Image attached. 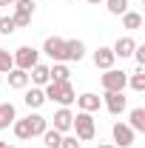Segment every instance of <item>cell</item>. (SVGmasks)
<instances>
[{
	"label": "cell",
	"instance_id": "1",
	"mask_svg": "<svg viewBox=\"0 0 145 148\" xmlns=\"http://www.w3.org/2000/svg\"><path fill=\"white\" fill-rule=\"evenodd\" d=\"M46 100H54V103H60V106H71L74 100H77V94H74L71 83H46Z\"/></svg>",
	"mask_w": 145,
	"mask_h": 148
},
{
	"label": "cell",
	"instance_id": "2",
	"mask_svg": "<svg viewBox=\"0 0 145 148\" xmlns=\"http://www.w3.org/2000/svg\"><path fill=\"white\" fill-rule=\"evenodd\" d=\"M71 128L77 131V140L88 143V140H94V117H91L88 111H77V117H74Z\"/></svg>",
	"mask_w": 145,
	"mask_h": 148
},
{
	"label": "cell",
	"instance_id": "3",
	"mask_svg": "<svg viewBox=\"0 0 145 148\" xmlns=\"http://www.w3.org/2000/svg\"><path fill=\"white\" fill-rule=\"evenodd\" d=\"M100 83H103V88H105V91H122V88L128 86V77L120 71V69H108V71L103 74V80H100Z\"/></svg>",
	"mask_w": 145,
	"mask_h": 148
},
{
	"label": "cell",
	"instance_id": "4",
	"mask_svg": "<svg viewBox=\"0 0 145 148\" xmlns=\"http://www.w3.org/2000/svg\"><path fill=\"white\" fill-rule=\"evenodd\" d=\"M12 57H14V69H23V71H31L37 66V51L31 46H20L17 54H12Z\"/></svg>",
	"mask_w": 145,
	"mask_h": 148
},
{
	"label": "cell",
	"instance_id": "5",
	"mask_svg": "<svg viewBox=\"0 0 145 148\" xmlns=\"http://www.w3.org/2000/svg\"><path fill=\"white\" fill-rule=\"evenodd\" d=\"M111 134H114V143H117V148H131V145H134V128H131V125L117 123V125L111 128Z\"/></svg>",
	"mask_w": 145,
	"mask_h": 148
},
{
	"label": "cell",
	"instance_id": "6",
	"mask_svg": "<svg viewBox=\"0 0 145 148\" xmlns=\"http://www.w3.org/2000/svg\"><path fill=\"white\" fill-rule=\"evenodd\" d=\"M43 51L51 57V60H66V40L63 37H49L43 43Z\"/></svg>",
	"mask_w": 145,
	"mask_h": 148
},
{
	"label": "cell",
	"instance_id": "7",
	"mask_svg": "<svg viewBox=\"0 0 145 148\" xmlns=\"http://www.w3.org/2000/svg\"><path fill=\"white\" fill-rule=\"evenodd\" d=\"M114 60H117L114 51L105 49V46H100V49L94 51V66H97V69H105V71H108V69H114Z\"/></svg>",
	"mask_w": 145,
	"mask_h": 148
},
{
	"label": "cell",
	"instance_id": "8",
	"mask_svg": "<svg viewBox=\"0 0 145 148\" xmlns=\"http://www.w3.org/2000/svg\"><path fill=\"white\" fill-rule=\"evenodd\" d=\"M105 108L111 114H122L125 111V97H122V91H105Z\"/></svg>",
	"mask_w": 145,
	"mask_h": 148
},
{
	"label": "cell",
	"instance_id": "9",
	"mask_svg": "<svg viewBox=\"0 0 145 148\" xmlns=\"http://www.w3.org/2000/svg\"><path fill=\"white\" fill-rule=\"evenodd\" d=\"M134 49H137V40H134V37H120L111 51H114V57H131Z\"/></svg>",
	"mask_w": 145,
	"mask_h": 148
},
{
	"label": "cell",
	"instance_id": "10",
	"mask_svg": "<svg viewBox=\"0 0 145 148\" xmlns=\"http://www.w3.org/2000/svg\"><path fill=\"white\" fill-rule=\"evenodd\" d=\"M71 123H74V114L66 108V106H63V108L54 114V131H60V134H63V131L71 128Z\"/></svg>",
	"mask_w": 145,
	"mask_h": 148
},
{
	"label": "cell",
	"instance_id": "11",
	"mask_svg": "<svg viewBox=\"0 0 145 148\" xmlns=\"http://www.w3.org/2000/svg\"><path fill=\"white\" fill-rule=\"evenodd\" d=\"M85 57V43L83 40H66V60H83Z\"/></svg>",
	"mask_w": 145,
	"mask_h": 148
},
{
	"label": "cell",
	"instance_id": "12",
	"mask_svg": "<svg viewBox=\"0 0 145 148\" xmlns=\"http://www.w3.org/2000/svg\"><path fill=\"white\" fill-rule=\"evenodd\" d=\"M31 83H37V86H46V83H51V74H49V66H43V63H37L34 69H31Z\"/></svg>",
	"mask_w": 145,
	"mask_h": 148
},
{
	"label": "cell",
	"instance_id": "13",
	"mask_svg": "<svg viewBox=\"0 0 145 148\" xmlns=\"http://www.w3.org/2000/svg\"><path fill=\"white\" fill-rule=\"evenodd\" d=\"M77 106H80V111H97L100 108V97H97V94H80V97H77Z\"/></svg>",
	"mask_w": 145,
	"mask_h": 148
},
{
	"label": "cell",
	"instance_id": "14",
	"mask_svg": "<svg viewBox=\"0 0 145 148\" xmlns=\"http://www.w3.org/2000/svg\"><path fill=\"white\" fill-rule=\"evenodd\" d=\"M9 86H12V88H26V86H29V71L12 69V71H9Z\"/></svg>",
	"mask_w": 145,
	"mask_h": 148
},
{
	"label": "cell",
	"instance_id": "15",
	"mask_svg": "<svg viewBox=\"0 0 145 148\" xmlns=\"http://www.w3.org/2000/svg\"><path fill=\"white\" fill-rule=\"evenodd\" d=\"M14 120H17V117H14V106H12V103H0V131L9 128Z\"/></svg>",
	"mask_w": 145,
	"mask_h": 148
},
{
	"label": "cell",
	"instance_id": "16",
	"mask_svg": "<svg viewBox=\"0 0 145 148\" xmlns=\"http://www.w3.org/2000/svg\"><path fill=\"white\" fill-rule=\"evenodd\" d=\"M23 100H26V106H29V108H40V106L46 103V94H43V88H29Z\"/></svg>",
	"mask_w": 145,
	"mask_h": 148
},
{
	"label": "cell",
	"instance_id": "17",
	"mask_svg": "<svg viewBox=\"0 0 145 148\" xmlns=\"http://www.w3.org/2000/svg\"><path fill=\"white\" fill-rule=\"evenodd\" d=\"M29 125H31V137H43V131L49 128L43 114H29Z\"/></svg>",
	"mask_w": 145,
	"mask_h": 148
},
{
	"label": "cell",
	"instance_id": "18",
	"mask_svg": "<svg viewBox=\"0 0 145 148\" xmlns=\"http://www.w3.org/2000/svg\"><path fill=\"white\" fill-rule=\"evenodd\" d=\"M60 143H63V134L54 128H46L43 131V145L46 148H60Z\"/></svg>",
	"mask_w": 145,
	"mask_h": 148
},
{
	"label": "cell",
	"instance_id": "19",
	"mask_svg": "<svg viewBox=\"0 0 145 148\" xmlns=\"http://www.w3.org/2000/svg\"><path fill=\"white\" fill-rule=\"evenodd\" d=\"M49 74H51L54 83H68V77H71L68 66H63V63H54V69H49Z\"/></svg>",
	"mask_w": 145,
	"mask_h": 148
},
{
	"label": "cell",
	"instance_id": "20",
	"mask_svg": "<svg viewBox=\"0 0 145 148\" xmlns=\"http://www.w3.org/2000/svg\"><path fill=\"white\" fill-rule=\"evenodd\" d=\"M122 26H125V29H140V26H142V14H140V12H125V14H122Z\"/></svg>",
	"mask_w": 145,
	"mask_h": 148
},
{
	"label": "cell",
	"instance_id": "21",
	"mask_svg": "<svg viewBox=\"0 0 145 148\" xmlns=\"http://www.w3.org/2000/svg\"><path fill=\"white\" fill-rule=\"evenodd\" d=\"M12 125H14V134H17V140H29V137H31L29 117H26V120H17V123H12Z\"/></svg>",
	"mask_w": 145,
	"mask_h": 148
},
{
	"label": "cell",
	"instance_id": "22",
	"mask_svg": "<svg viewBox=\"0 0 145 148\" xmlns=\"http://www.w3.org/2000/svg\"><path fill=\"white\" fill-rule=\"evenodd\" d=\"M131 128L134 131H145V108H134L131 111Z\"/></svg>",
	"mask_w": 145,
	"mask_h": 148
},
{
	"label": "cell",
	"instance_id": "23",
	"mask_svg": "<svg viewBox=\"0 0 145 148\" xmlns=\"http://www.w3.org/2000/svg\"><path fill=\"white\" fill-rule=\"evenodd\" d=\"M131 88H134V91H142L145 88V66H137V71L131 77Z\"/></svg>",
	"mask_w": 145,
	"mask_h": 148
},
{
	"label": "cell",
	"instance_id": "24",
	"mask_svg": "<svg viewBox=\"0 0 145 148\" xmlns=\"http://www.w3.org/2000/svg\"><path fill=\"white\" fill-rule=\"evenodd\" d=\"M12 69H14V57L9 54L6 49H0V74H9Z\"/></svg>",
	"mask_w": 145,
	"mask_h": 148
},
{
	"label": "cell",
	"instance_id": "25",
	"mask_svg": "<svg viewBox=\"0 0 145 148\" xmlns=\"http://www.w3.org/2000/svg\"><path fill=\"white\" fill-rule=\"evenodd\" d=\"M108 12L117 14V17H122L128 12V0H108Z\"/></svg>",
	"mask_w": 145,
	"mask_h": 148
},
{
	"label": "cell",
	"instance_id": "26",
	"mask_svg": "<svg viewBox=\"0 0 145 148\" xmlns=\"http://www.w3.org/2000/svg\"><path fill=\"white\" fill-rule=\"evenodd\" d=\"M17 14H34V0H17Z\"/></svg>",
	"mask_w": 145,
	"mask_h": 148
},
{
	"label": "cell",
	"instance_id": "27",
	"mask_svg": "<svg viewBox=\"0 0 145 148\" xmlns=\"http://www.w3.org/2000/svg\"><path fill=\"white\" fill-rule=\"evenodd\" d=\"M17 26H14V20L12 17H0V34H12Z\"/></svg>",
	"mask_w": 145,
	"mask_h": 148
},
{
	"label": "cell",
	"instance_id": "28",
	"mask_svg": "<svg viewBox=\"0 0 145 148\" xmlns=\"http://www.w3.org/2000/svg\"><path fill=\"white\" fill-rule=\"evenodd\" d=\"M14 26H29V23H31V17H29V14H17V12H14Z\"/></svg>",
	"mask_w": 145,
	"mask_h": 148
},
{
	"label": "cell",
	"instance_id": "29",
	"mask_svg": "<svg viewBox=\"0 0 145 148\" xmlns=\"http://www.w3.org/2000/svg\"><path fill=\"white\" fill-rule=\"evenodd\" d=\"M60 148H80V143H77V137H63Z\"/></svg>",
	"mask_w": 145,
	"mask_h": 148
},
{
	"label": "cell",
	"instance_id": "30",
	"mask_svg": "<svg viewBox=\"0 0 145 148\" xmlns=\"http://www.w3.org/2000/svg\"><path fill=\"white\" fill-rule=\"evenodd\" d=\"M134 54H137V66H145V46H137Z\"/></svg>",
	"mask_w": 145,
	"mask_h": 148
},
{
	"label": "cell",
	"instance_id": "31",
	"mask_svg": "<svg viewBox=\"0 0 145 148\" xmlns=\"http://www.w3.org/2000/svg\"><path fill=\"white\" fill-rule=\"evenodd\" d=\"M97 148H117V145H105V143H100V145H97Z\"/></svg>",
	"mask_w": 145,
	"mask_h": 148
},
{
	"label": "cell",
	"instance_id": "32",
	"mask_svg": "<svg viewBox=\"0 0 145 148\" xmlns=\"http://www.w3.org/2000/svg\"><path fill=\"white\" fill-rule=\"evenodd\" d=\"M0 148H12V145H6V143H3V140H0Z\"/></svg>",
	"mask_w": 145,
	"mask_h": 148
},
{
	"label": "cell",
	"instance_id": "33",
	"mask_svg": "<svg viewBox=\"0 0 145 148\" xmlns=\"http://www.w3.org/2000/svg\"><path fill=\"white\" fill-rule=\"evenodd\" d=\"M3 3H17V0H3Z\"/></svg>",
	"mask_w": 145,
	"mask_h": 148
},
{
	"label": "cell",
	"instance_id": "34",
	"mask_svg": "<svg viewBox=\"0 0 145 148\" xmlns=\"http://www.w3.org/2000/svg\"><path fill=\"white\" fill-rule=\"evenodd\" d=\"M88 3H100V0H88Z\"/></svg>",
	"mask_w": 145,
	"mask_h": 148
},
{
	"label": "cell",
	"instance_id": "35",
	"mask_svg": "<svg viewBox=\"0 0 145 148\" xmlns=\"http://www.w3.org/2000/svg\"><path fill=\"white\" fill-rule=\"evenodd\" d=\"M0 6H3V0H0Z\"/></svg>",
	"mask_w": 145,
	"mask_h": 148
},
{
	"label": "cell",
	"instance_id": "36",
	"mask_svg": "<svg viewBox=\"0 0 145 148\" xmlns=\"http://www.w3.org/2000/svg\"><path fill=\"white\" fill-rule=\"evenodd\" d=\"M0 80H3V77H0Z\"/></svg>",
	"mask_w": 145,
	"mask_h": 148
}]
</instances>
